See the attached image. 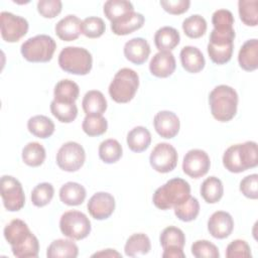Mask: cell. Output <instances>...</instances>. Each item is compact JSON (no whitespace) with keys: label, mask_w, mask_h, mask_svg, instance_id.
Wrapping results in <instances>:
<instances>
[{"label":"cell","mask_w":258,"mask_h":258,"mask_svg":"<svg viewBox=\"0 0 258 258\" xmlns=\"http://www.w3.org/2000/svg\"><path fill=\"white\" fill-rule=\"evenodd\" d=\"M4 238L11 246L12 253L18 258H35L39 252V242L34 234L29 230L27 224L20 220L14 219L5 226Z\"/></svg>","instance_id":"1"},{"label":"cell","mask_w":258,"mask_h":258,"mask_svg":"<svg viewBox=\"0 0 258 258\" xmlns=\"http://www.w3.org/2000/svg\"><path fill=\"white\" fill-rule=\"evenodd\" d=\"M223 164L227 170L234 173L256 167L258 164L257 143L255 141H246L231 145L224 152Z\"/></svg>","instance_id":"2"},{"label":"cell","mask_w":258,"mask_h":258,"mask_svg":"<svg viewBox=\"0 0 258 258\" xmlns=\"http://www.w3.org/2000/svg\"><path fill=\"white\" fill-rule=\"evenodd\" d=\"M209 105L213 117L220 122L234 118L238 108V94L230 86L219 85L209 95Z\"/></svg>","instance_id":"3"},{"label":"cell","mask_w":258,"mask_h":258,"mask_svg":"<svg viewBox=\"0 0 258 258\" xmlns=\"http://www.w3.org/2000/svg\"><path fill=\"white\" fill-rule=\"evenodd\" d=\"M190 197L189 183L179 177L167 180L153 194L152 202L160 210H169L180 205Z\"/></svg>","instance_id":"4"},{"label":"cell","mask_w":258,"mask_h":258,"mask_svg":"<svg viewBox=\"0 0 258 258\" xmlns=\"http://www.w3.org/2000/svg\"><path fill=\"white\" fill-rule=\"evenodd\" d=\"M139 87L138 74L129 68L119 70L109 85V95L116 103L124 104L130 102Z\"/></svg>","instance_id":"5"},{"label":"cell","mask_w":258,"mask_h":258,"mask_svg":"<svg viewBox=\"0 0 258 258\" xmlns=\"http://www.w3.org/2000/svg\"><path fill=\"white\" fill-rule=\"evenodd\" d=\"M59 68L73 75L85 76L89 74L93 66L91 52L80 46H67L58 54Z\"/></svg>","instance_id":"6"},{"label":"cell","mask_w":258,"mask_h":258,"mask_svg":"<svg viewBox=\"0 0 258 258\" xmlns=\"http://www.w3.org/2000/svg\"><path fill=\"white\" fill-rule=\"evenodd\" d=\"M56 48L54 39L46 34H38L25 40L20 47L22 56L30 62L49 61Z\"/></svg>","instance_id":"7"},{"label":"cell","mask_w":258,"mask_h":258,"mask_svg":"<svg viewBox=\"0 0 258 258\" xmlns=\"http://www.w3.org/2000/svg\"><path fill=\"white\" fill-rule=\"evenodd\" d=\"M59 229L66 237L73 240H82L91 233V222L82 212L68 211L59 219Z\"/></svg>","instance_id":"8"},{"label":"cell","mask_w":258,"mask_h":258,"mask_svg":"<svg viewBox=\"0 0 258 258\" xmlns=\"http://www.w3.org/2000/svg\"><path fill=\"white\" fill-rule=\"evenodd\" d=\"M86 153L81 144L75 141L63 143L56 153L57 166L68 172L79 170L85 163Z\"/></svg>","instance_id":"9"},{"label":"cell","mask_w":258,"mask_h":258,"mask_svg":"<svg viewBox=\"0 0 258 258\" xmlns=\"http://www.w3.org/2000/svg\"><path fill=\"white\" fill-rule=\"evenodd\" d=\"M0 184L4 208L9 212L21 210L25 204V195L19 180L11 175H3Z\"/></svg>","instance_id":"10"},{"label":"cell","mask_w":258,"mask_h":258,"mask_svg":"<svg viewBox=\"0 0 258 258\" xmlns=\"http://www.w3.org/2000/svg\"><path fill=\"white\" fill-rule=\"evenodd\" d=\"M177 159L176 149L167 142L156 144L149 156L150 165L160 173H167L173 170L177 164Z\"/></svg>","instance_id":"11"},{"label":"cell","mask_w":258,"mask_h":258,"mask_svg":"<svg viewBox=\"0 0 258 258\" xmlns=\"http://www.w3.org/2000/svg\"><path fill=\"white\" fill-rule=\"evenodd\" d=\"M160 245L163 248V258H184L183 247L185 236L182 230L177 227L169 226L163 229L159 237Z\"/></svg>","instance_id":"12"},{"label":"cell","mask_w":258,"mask_h":258,"mask_svg":"<svg viewBox=\"0 0 258 258\" xmlns=\"http://www.w3.org/2000/svg\"><path fill=\"white\" fill-rule=\"evenodd\" d=\"M1 36L6 42H17L28 31V22L25 18L11 12L0 13Z\"/></svg>","instance_id":"13"},{"label":"cell","mask_w":258,"mask_h":258,"mask_svg":"<svg viewBox=\"0 0 258 258\" xmlns=\"http://www.w3.org/2000/svg\"><path fill=\"white\" fill-rule=\"evenodd\" d=\"M211 160L208 153L202 149H190L183 156L182 170L192 178H200L208 173Z\"/></svg>","instance_id":"14"},{"label":"cell","mask_w":258,"mask_h":258,"mask_svg":"<svg viewBox=\"0 0 258 258\" xmlns=\"http://www.w3.org/2000/svg\"><path fill=\"white\" fill-rule=\"evenodd\" d=\"M89 214L96 220L108 219L115 210L114 197L106 191L94 194L87 204Z\"/></svg>","instance_id":"15"},{"label":"cell","mask_w":258,"mask_h":258,"mask_svg":"<svg viewBox=\"0 0 258 258\" xmlns=\"http://www.w3.org/2000/svg\"><path fill=\"white\" fill-rule=\"evenodd\" d=\"M155 131L162 138L170 139L177 135L180 127V122L176 114L171 111H160L153 119Z\"/></svg>","instance_id":"16"},{"label":"cell","mask_w":258,"mask_h":258,"mask_svg":"<svg viewBox=\"0 0 258 258\" xmlns=\"http://www.w3.org/2000/svg\"><path fill=\"white\" fill-rule=\"evenodd\" d=\"M234 229V221L228 212L217 211L212 214L208 221V230L216 239L229 237Z\"/></svg>","instance_id":"17"},{"label":"cell","mask_w":258,"mask_h":258,"mask_svg":"<svg viewBox=\"0 0 258 258\" xmlns=\"http://www.w3.org/2000/svg\"><path fill=\"white\" fill-rule=\"evenodd\" d=\"M175 68L176 62L171 51H158L152 56L149 62L151 75L157 78H167L171 76Z\"/></svg>","instance_id":"18"},{"label":"cell","mask_w":258,"mask_h":258,"mask_svg":"<svg viewBox=\"0 0 258 258\" xmlns=\"http://www.w3.org/2000/svg\"><path fill=\"white\" fill-rule=\"evenodd\" d=\"M144 16L141 13L132 11L111 22V30L116 35H127L138 29L144 24Z\"/></svg>","instance_id":"19"},{"label":"cell","mask_w":258,"mask_h":258,"mask_svg":"<svg viewBox=\"0 0 258 258\" xmlns=\"http://www.w3.org/2000/svg\"><path fill=\"white\" fill-rule=\"evenodd\" d=\"M125 57L135 64L144 63L150 54V45L142 37H134L124 45Z\"/></svg>","instance_id":"20"},{"label":"cell","mask_w":258,"mask_h":258,"mask_svg":"<svg viewBox=\"0 0 258 258\" xmlns=\"http://www.w3.org/2000/svg\"><path fill=\"white\" fill-rule=\"evenodd\" d=\"M54 30L61 40L73 41L82 33V20L74 14H69L55 24Z\"/></svg>","instance_id":"21"},{"label":"cell","mask_w":258,"mask_h":258,"mask_svg":"<svg viewBox=\"0 0 258 258\" xmlns=\"http://www.w3.org/2000/svg\"><path fill=\"white\" fill-rule=\"evenodd\" d=\"M180 62L182 68L191 74L200 73L206 64V60L203 52L196 46L186 45L183 46L179 53Z\"/></svg>","instance_id":"22"},{"label":"cell","mask_w":258,"mask_h":258,"mask_svg":"<svg viewBox=\"0 0 258 258\" xmlns=\"http://www.w3.org/2000/svg\"><path fill=\"white\" fill-rule=\"evenodd\" d=\"M239 66L247 72L255 71L258 68V39L246 40L241 46L238 54Z\"/></svg>","instance_id":"23"},{"label":"cell","mask_w":258,"mask_h":258,"mask_svg":"<svg viewBox=\"0 0 258 258\" xmlns=\"http://www.w3.org/2000/svg\"><path fill=\"white\" fill-rule=\"evenodd\" d=\"M179 32L171 26H162L154 34V43L159 51H170L178 45Z\"/></svg>","instance_id":"24"},{"label":"cell","mask_w":258,"mask_h":258,"mask_svg":"<svg viewBox=\"0 0 258 258\" xmlns=\"http://www.w3.org/2000/svg\"><path fill=\"white\" fill-rule=\"evenodd\" d=\"M79 255V248L72 240L57 239L50 243L46 250L47 258H75Z\"/></svg>","instance_id":"25"},{"label":"cell","mask_w":258,"mask_h":258,"mask_svg":"<svg viewBox=\"0 0 258 258\" xmlns=\"http://www.w3.org/2000/svg\"><path fill=\"white\" fill-rule=\"evenodd\" d=\"M87 196L86 188L75 181L66 182L59 188V199L68 206H80L83 204Z\"/></svg>","instance_id":"26"},{"label":"cell","mask_w":258,"mask_h":258,"mask_svg":"<svg viewBox=\"0 0 258 258\" xmlns=\"http://www.w3.org/2000/svg\"><path fill=\"white\" fill-rule=\"evenodd\" d=\"M82 107L86 115H103L107 109V100L102 92L91 90L85 94Z\"/></svg>","instance_id":"27"},{"label":"cell","mask_w":258,"mask_h":258,"mask_svg":"<svg viewBox=\"0 0 258 258\" xmlns=\"http://www.w3.org/2000/svg\"><path fill=\"white\" fill-rule=\"evenodd\" d=\"M127 145L133 152L145 151L151 143V134L146 127L136 126L127 134Z\"/></svg>","instance_id":"28"},{"label":"cell","mask_w":258,"mask_h":258,"mask_svg":"<svg viewBox=\"0 0 258 258\" xmlns=\"http://www.w3.org/2000/svg\"><path fill=\"white\" fill-rule=\"evenodd\" d=\"M80 94V88L72 80L64 79L56 83L53 90L54 101L59 103H75Z\"/></svg>","instance_id":"29"},{"label":"cell","mask_w":258,"mask_h":258,"mask_svg":"<svg viewBox=\"0 0 258 258\" xmlns=\"http://www.w3.org/2000/svg\"><path fill=\"white\" fill-rule=\"evenodd\" d=\"M27 129L32 135L45 139L53 134L55 126L52 120L47 116L35 115L27 121Z\"/></svg>","instance_id":"30"},{"label":"cell","mask_w":258,"mask_h":258,"mask_svg":"<svg viewBox=\"0 0 258 258\" xmlns=\"http://www.w3.org/2000/svg\"><path fill=\"white\" fill-rule=\"evenodd\" d=\"M151 250L150 239L143 233H136L131 235L124 246L125 254L129 257H135L138 255H145Z\"/></svg>","instance_id":"31"},{"label":"cell","mask_w":258,"mask_h":258,"mask_svg":"<svg viewBox=\"0 0 258 258\" xmlns=\"http://www.w3.org/2000/svg\"><path fill=\"white\" fill-rule=\"evenodd\" d=\"M201 196L208 204L218 203L224 194V186L220 178L216 176L207 177L201 185Z\"/></svg>","instance_id":"32"},{"label":"cell","mask_w":258,"mask_h":258,"mask_svg":"<svg viewBox=\"0 0 258 258\" xmlns=\"http://www.w3.org/2000/svg\"><path fill=\"white\" fill-rule=\"evenodd\" d=\"M22 160L23 162L31 167L39 166L43 163L46 153L42 144L38 142H29L22 149Z\"/></svg>","instance_id":"33"},{"label":"cell","mask_w":258,"mask_h":258,"mask_svg":"<svg viewBox=\"0 0 258 258\" xmlns=\"http://www.w3.org/2000/svg\"><path fill=\"white\" fill-rule=\"evenodd\" d=\"M122 146L118 140L109 138L99 145V157L105 163L111 164L117 162L122 156Z\"/></svg>","instance_id":"34"},{"label":"cell","mask_w":258,"mask_h":258,"mask_svg":"<svg viewBox=\"0 0 258 258\" xmlns=\"http://www.w3.org/2000/svg\"><path fill=\"white\" fill-rule=\"evenodd\" d=\"M103 11L105 16L112 22L119 17L134 11L133 4L127 0H108L105 2Z\"/></svg>","instance_id":"35"},{"label":"cell","mask_w":258,"mask_h":258,"mask_svg":"<svg viewBox=\"0 0 258 258\" xmlns=\"http://www.w3.org/2000/svg\"><path fill=\"white\" fill-rule=\"evenodd\" d=\"M50 112L59 122L71 123L78 116V107L76 103H59L52 100Z\"/></svg>","instance_id":"36"},{"label":"cell","mask_w":258,"mask_h":258,"mask_svg":"<svg viewBox=\"0 0 258 258\" xmlns=\"http://www.w3.org/2000/svg\"><path fill=\"white\" fill-rule=\"evenodd\" d=\"M182 30L186 36L190 38H199L207 31V21L199 14L190 15L183 20Z\"/></svg>","instance_id":"37"},{"label":"cell","mask_w":258,"mask_h":258,"mask_svg":"<svg viewBox=\"0 0 258 258\" xmlns=\"http://www.w3.org/2000/svg\"><path fill=\"white\" fill-rule=\"evenodd\" d=\"M174 214L182 222L194 221L200 213V204L197 198L189 197L186 201L174 208Z\"/></svg>","instance_id":"38"},{"label":"cell","mask_w":258,"mask_h":258,"mask_svg":"<svg viewBox=\"0 0 258 258\" xmlns=\"http://www.w3.org/2000/svg\"><path fill=\"white\" fill-rule=\"evenodd\" d=\"M239 16L247 26H256L258 23L257 0H240L238 2Z\"/></svg>","instance_id":"39"},{"label":"cell","mask_w":258,"mask_h":258,"mask_svg":"<svg viewBox=\"0 0 258 258\" xmlns=\"http://www.w3.org/2000/svg\"><path fill=\"white\" fill-rule=\"evenodd\" d=\"M82 128L89 136H100L107 131L108 122L102 115H86Z\"/></svg>","instance_id":"40"},{"label":"cell","mask_w":258,"mask_h":258,"mask_svg":"<svg viewBox=\"0 0 258 258\" xmlns=\"http://www.w3.org/2000/svg\"><path fill=\"white\" fill-rule=\"evenodd\" d=\"M54 195V188L49 182H41L31 191V202L35 207L41 208L50 203Z\"/></svg>","instance_id":"41"},{"label":"cell","mask_w":258,"mask_h":258,"mask_svg":"<svg viewBox=\"0 0 258 258\" xmlns=\"http://www.w3.org/2000/svg\"><path fill=\"white\" fill-rule=\"evenodd\" d=\"M106 24L101 17L90 16L82 21V33L89 38H97L103 35Z\"/></svg>","instance_id":"42"},{"label":"cell","mask_w":258,"mask_h":258,"mask_svg":"<svg viewBox=\"0 0 258 258\" xmlns=\"http://www.w3.org/2000/svg\"><path fill=\"white\" fill-rule=\"evenodd\" d=\"M191 254L196 258H219L218 247L208 240H198L191 245Z\"/></svg>","instance_id":"43"},{"label":"cell","mask_w":258,"mask_h":258,"mask_svg":"<svg viewBox=\"0 0 258 258\" xmlns=\"http://www.w3.org/2000/svg\"><path fill=\"white\" fill-rule=\"evenodd\" d=\"M234 44L226 46H217L208 43V53L211 60L217 64H224L228 62L233 54Z\"/></svg>","instance_id":"44"},{"label":"cell","mask_w":258,"mask_h":258,"mask_svg":"<svg viewBox=\"0 0 258 258\" xmlns=\"http://www.w3.org/2000/svg\"><path fill=\"white\" fill-rule=\"evenodd\" d=\"M251 256L250 246L241 239L232 241L226 248V257L228 258H248Z\"/></svg>","instance_id":"45"},{"label":"cell","mask_w":258,"mask_h":258,"mask_svg":"<svg viewBox=\"0 0 258 258\" xmlns=\"http://www.w3.org/2000/svg\"><path fill=\"white\" fill-rule=\"evenodd\" d=\"M214 29H231L234 24V16L228 9H218L212 15Z\"/></svg>","instance_id":"46"},{"label":"cell","mask_w":258,"mask_h":258,"mask_svg":"<svg viewBox=\"0 0 258 258\" xmlns=\"http://www.w3.org/2000/svg\"><path fill=\"white\" fill-rule=\"evenodd\" d=\"M62 8V3L59 0H39L37 2V11L44 18H54Z\"/></svg>","instance_id":"47"},{"label":"cell","mask_w":258,"mask_h":258,"mask_svg":"<svg viewBox=\"0 0 258 258\" xmlns=\"http://www.w3.org/2000/svg\"><path fill=\"white\" fill-rule=\"evenodd\" d=\"M240 191L248 199L258 198V174L253 173L245 176L240 181Z\"/></svg>","instance_id":"48"},{"label":"cell","mask_w":258,"mask_h":258,"mask_svg":"<svg viewBox=\"0 0 258 258\" xmlns=\"http://www.w3.org/2000/svg\"><path fill=\"white\" fill-rule=\"evenodd\" d=\"M159 3L166 12L173 15L186 12L190 5L189 0H161Z\"/></svg>","instance_id":"49"},{"label":"cell","mask_w":258,"mask_h":258,"mask_svg":"<svg viewBox=\"0 0 258 258\" xmlns=\"http://www.w3.org/2000/svg\"><path fill=\"white\" fill-rule=\"evenodd\" d=\"M92 257H110V258L113 257L114 258V257H122V255L114 249H105L100 252L94 253Z\"/></svg>","instance_id":"50"}]
</instances>
